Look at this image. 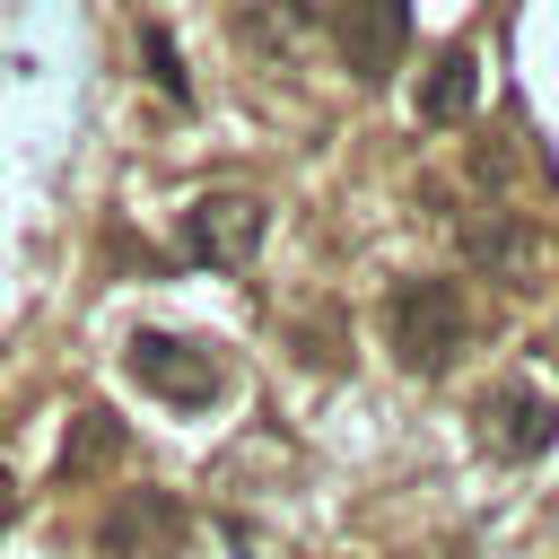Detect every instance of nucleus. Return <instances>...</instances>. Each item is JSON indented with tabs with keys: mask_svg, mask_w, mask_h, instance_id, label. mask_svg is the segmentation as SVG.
I'll list each match as a JSON object with an SVG mask.
<instances>
[{
	"mask_svg": "<svg viewBox=\"0 0 559 559\" xmlns=\"http://www.w3.org/2000/svg\"><path fill=\"white\" fill-rule=\"evenodd\" d=\"M472 419H480V445H489L498 463H542V454H550V437H559V402H550L542 384H524V376L489 384Z\"/></svg>",
	"mask_w": 559,
	"mask_h": 559,
	"instance_id": "5",
	"label": "nucleus"
},
{
	"mask_svg": "<svg viewBox=\"0 0 559 559\" xmlns=\"http://www.w3.org/2000/svg\"><path fill=\"white\" fill-rule=\"evenodd\" d=\"M131 533L166 542V533H175V498H157V489L140 498V489H131V498H122V507L105 515V550H131Z\"/></svg>",
	"mask_w": 559,
	"mask_h": 559,
	"instance_id": "10",
	"label": "nucleus"
},
{
	"mask_svg": "<svg viewBox=\"0 0 559 559\" xmlns=\"http://www.w3.org/2000/svg\"><path fill=\"white\" fill-rule=\"evenodd\" d=\"M122 367H131L157 402H175V411H210V402L227 393V358H218L210 341H183V332H131Z\"/></svg>",
	"mask_w": 559,
	"mask_h": 559,
	"instance_id": "2",
	"label": "nucleus"
},
{
	"mask_svg": "<svg viewBox=\"0 0 559 559\" xmlns=\"http://www.w3.org/2000/svg\"><path fill=\"white\" fill-rule=\"evenodd\" d=\"M384 341H393V358L411 367V376H445L463 349H472V306H463V288L454 280H393V297H384Z\"/></svg>",
	"mask_w": 559,
	"mask_h": 559,
	"instance_id": "1",
	"label": "nucleus"
},
{
	"mask_svg": "<svg viewBox=\"0 0 559 559\" xmlns=\"http://www.w3.org/2000/svg\"><path fill=\"white\" fill-rule=\"evenodd\" d=\"M122 454V419L114 411H79V437L61 445V480H87L96 463H114Z\"/></svg>",
	"mask_w": 559,
	"mask_h": 559,
	"instance_id": "9",
	"label": "nucleus"
},
{
	"mask_svg": "<svg viewBox=\"0 0 559 559\" xmlns=\"http://www.w3.org/2000/svg\"><path fill=\"white\" fill-rule=\"evenodd\" d=\"M314 35V0H236V44L253 61H288Z\"/></svg>",
	"mask_w": 559,
	"mask_h": 559,
	"instance_id": "7",
	"label": "nucleus"
},
{
	"mask_svg": "<svg viewBox=\"0 0 559 559\" xmlns=\"http://www.w3.org/2000/svg\"><path fill=\"white\" fill-rule=\"evenodd\" d=\"M17 515V480H9V463H0V524Z\"/></svg>",
	"mask_w": 559,
	"mask_h": 559,
	"instance_id": "12",
	"label": "nucleus"
},
{
	"mask_svg": "<svg viewBox=\"0 0 559 559\" xmlns=\"http://www.w3.org/2000/svg\"><path fill=\"white\" fill-rule=\"evenodd\" d=\"M140 52H148V79H157V96H166V105H192V70H183V52H175V35H166L157 17L140 26Z\"/></svg>",
	"mask_w": 559,
	"mask_h": 559,
	"instance_id": "11",
	"label": "nucleus"
},
{
	"mask_svg": "<svg viewBox=\"0 0 559 559\" xmlns=\"http://www.w3.org/2000/svg\"><path fill=\"white\" fill-rule=\"evenodd\" d=\"M262 236H271V210L253 192H201L183 210V253L210 262V271H245L262 253Z\"/></svg>",
	"mask_w": 559,
	"mask_h": 559,
	"instance_id": "4",
	"label": "nucleus"
},
{
	"mask_svg": "<svg viewBox=\"0 0 559 559\" xmlns=\"http://www.w3.org/2000/svg\"><path fill=\"white\" fill-rule=\"evenodd\" d=\"M332 44L358 87H384L411 52V0H332Z\"/></svg>",
	"mask_w": 559,
	"mask_h": 559,
	"instance_id": "3",
	"label": "nucleus"
},
{
	"mask_svg": "<svg viewBox=\"0 0 559 559\" xmlns=\"http://www.w3.org/2000/svg\"><path fill=\"white\" fill-rule=\"evenodd\" d=\"M454 245H463L472 271H489V280H524V227H515V210H498V201L463 210V218H454Z\"/></svg>",
	"mask_w": 559,
	"mask_h": 559,
	"instance_id": "6",
	"label": "nucleus"
},
{
	"mask_svg": "<svg viewBox=\"0 0 559 559\" xmlns=\"http://www.w3.org/2000/svg\"><path fill=\"white\" fill-rule=\"evenodd\" d=\"M472 96H480V52H472V44H445V52L428 61V79H419V122L445 131V122L472 114Z\"/></svg>",
	"mask_w": 559,
	"mask_h": 559,
	"instance_id": "8",
	"label": "nucleus"
}]
</instances>
